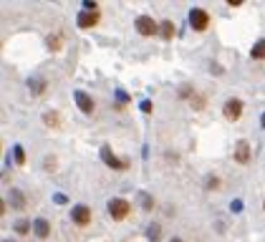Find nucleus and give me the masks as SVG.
<instances>
[{"mask_svg": "<svg viewBox=\"0 0 265 242\" xmlns=\"http://www.w3.org/2000/svg\"><path fill=\"white\" fill-rule=\"evenodd\" d=\"M263 209H265V205H263Z\"/></svg>", "mask_w": 265, "mask_h": 242, "instance_id": "obj_24", "label": "nucleus"}, {"mask_svg": "<svg viewBox=\"0 0 265 242\" xmlns=\"http://www.w3.org/2000/svg\"><path fill=\"white\" fill-rule=\"evenodd\" d=\"M96 23H99V13L83 10V13L78 15V26H81V28H91V26H96Z\"/></svg>", "mask_w": 265, "mask_h": 242, "instance_id": "obj_9", "label": "nucleus"}, {"mask_svg": "<svg viewBox=\"0 0 265 242\" xmlns=\"http://www.w3.org/2000/svg\"><path fill=\"white\" fill-rule=\"evenodd\" d=\"M43 121H46V124H48V126H58V121H61V116H58V114H56V111H53V114H51V111H48V114H46V116H43Z\"/></svg>", "mask_w": 265, "mask_h": 242, "instance_id": "obj_15", "label": "nucleus"}, {"mask_svg": "<svg viewBox=\"0 0 265 242\" xmlns=\"http://www.w3.org/2000/svg\"><path fill=\"white\" fill-rule=\"evenodd\" d=\"M33 230H36V235H38L40 240H46V237L51 235V225H48V222H46V219H43V217H40V219H36V222H33Z\"/></svg>", "mask_w": 265, "mask_h": 242, "instance_id": "obj_10", "label": "nucleus"}, {"mask_svg": "<svg viewBox=\"0 0 265 242\" xmlns=\"http://www.w3.org/2000/svg\"><path fill=\"white\" fill-rule=\"evenodd\" d=\"M48 48H53V51H58V48H61V43H58V38H53V35L48 38Z\"/></svg>", "mask_w": 265, "mask_h": 242, "instance_id": "obj_20", "label": "nucleus"}, {"mask_svg": "<svg viewBox=\"0 0 265 242\" xmlns=\"http://www.w3.org/2000/svg\"><path fill=\"white\" fill-rule=\"evenodd\" d=\"M142 207H144V209H151V207H154V202H151L149 194H142Z\"/></svg>", "mask_w": 265, "mask_h": 242, "instance_id": "obj_18", "label": "nucleus"}, {"mask_svg": "<svg viewBox=\"0 0 265 242\" xmlns=\"http://www.w3.org/2000/svg\"><path fill=\"white\" fill-rule=\"evenodd\" d=\"M223 114H225L227 121H237V119L242 116V101H240V99H227Z\"/></svg>", "mask_w": 265, "mask_h": 242, "instance_id": "obj_3", "label": "nucleus"}, {"mask_svg": "<svg viewBox=\"0 0 265 242\" xmlns=\"http://www.w3.org/2000/svg\"><path fill=\"white\" fill-rule=\"evenodd\" d=\"M250 56H253V58H265V40H258V43H255L253 51H250Z\"/></svg>", "mask_w": 265, "mask_h": 242, "instance_id": "obj_12", "label": "nucleus"}, {"mask_svg": "<svg viewBox=\"0 0 265 242\" xmlns=\"http://www.w3.org/2000/svg\"><path fill=\"white\" fill-rule=\"evenodd\" d=\"M240 209H242V202L235 200V202H232V212H240Z\"/></svg>", "mask_w": 265, "mask_h": 242, "instance_id": "obj_22", "label": "nucleus"}, {"mask_svg": "<svg viewBox=\"0 0 265 242\" xmlns=\"http://www.w3.org/2000/svg\"><path fill=\"white\" fill-rule=\"evenodd\" d=\"M142 111H144V114L151 111V104H149V101H142Z\"/></svg>", "mask_w": 265, "mask_h": 242, "instance_id": "obj_21", "label": "nucleus"}, {"mask_svg": "<svg viewBox=\"0 0 265 242\" xmlns=\"http://www.w3.org/2000/svg\"><path fill=\"white\" fill-rule=\"evenodd\" d=\"M147 237H149V240H159V237H162V227H159V225H151V227L147 230Z\"/></svg>", "mask_w": 265, "mask_h": 242, "instance_id": "obj_14", "label": "nucleus"}, {"mask_svg": "<svg viewBox=\"0 0 265 242\" xmlns=\"http://www.w3.org/2000/svg\"><path fill=\"white\" fill-rule=\"evenodd\" d=\"M15 162H18V164L26 162V154H23V149H20V146H15Z\"/></svg>", "mask_w": 265, "mask_h": 242, "instance_id": "obj_19", "label": "nucleus"}, {"mask_svg": "<svg viewBox=\"0 0 265 242\" xmlns=\"http://www.w3.org/2000/svg\"><path fill=\"white\" fill-rule=\"evenodd\" d=\"M137 31L142 35H154V33H157V23H154L149 15H139L137 18Z\"/></svg>", "mask_w": 265, "mask_h": 242, "instance_id": "obj_5", "label": "nucleus"}, {"mask_svg": "<svg viewBox=\"0 0 265 242\" xmlns=\"http://www.w3.org/2000/svg\"><path fill=\"white\" fill-rule=\"evenodd\" d=\"M31 91H33V94H43V91H46V81H43V78L31 81Z\"/></svg>", "mask_w": 265, "mask_h": 242, "instance_id": "obj_13", "label": "nucleus"}, {"mask_svg": "<svg viewBox=\"0 0 265 242\" xmlns=\"http://www.w3.org/2000/svg\"><path fill=\"white\" fill-rule=\"evenodd\" d=\"M15 232H20V235L28 232V222H26V219H18V222H15Z\"/></svg>", "mask_w": 265, "mask_h": 242, "instance_id": "obj_17", "label": "nucleus"}, {"mask_svg": "<svg viewBox=\"0 0 265 242\" xmlns=\"http://www.w3.org/2000/svg\"><path fill=\"white\" fill-rule=\"evenodd\" d=\"M10 202H13L15 209H23V207H26V197H23V192H20V189H13V192H10Z\"/></svg>", "mask_w": 265, "mask_h": 242, "instance_id": "obj_11", "label": "nucleus"}, {"mask_svg": "<svg viewBox=\"0 0 265 242\" xmlns=\"http://www.w3.org/2000/svg\"><path fill=\"white\" fill-rule=\"evenodd\" d=\"M235 162L237 164H248L250 162V144L248 141H237L235 144Z\"/></svg>", "mask_w": 265, "mask_h": 242, "instance_id": "obj_6", "label": "nucleus"}, {"mask_svg": "<svg viewBox=\"0 0 265 242\" xmlns=\"http://www.w3.org/2000/svg\"><path fill=\"white\" fill-rule=\"evenodd\" d=\"M207 23H210V15H207L202 8H192V10H189V26H192L194 31H205Z\"/></svg>", "mask_w": 265, "mask_h": 242, "instance_id": "obj_1", "label": "nucleus"}, {"mask_svg": "<svg viewBox=\"0 0 265 242\" xmlns=\"http://www.w3.org/2000/svg\"><path fill=\"white\" fill-rule=\"evenodd\" d=\"M162 35L164 38H172L174 35V26L169 23V20H164V23H162Z\"/></svg>", "mask_w": 265, "mask_h": 242, "instance_id": "obj_16", "label": "nucleus"}, {"mask_svg": "<svg viewBox=\"0 0 265 242\" xmlns=\"http://www.w3.org/2000/svg\"><path fill=\"white\" fill-rule=\"evenodd\" d=\"M172 242H182V240H180V237H174V240H172Z\"/></svg>", "mask_w": 265, "mask_h": 242, "instance_id": "obj_23", "label": "nucleus"}, {"mask_svg": "<svg viewBox=\"0 0 265 242\" xmlns=\"http://www.w3.org/2000/svg\"><path fill=\"white\" fill-rule=\"evenodd\" d=\"M71 219H74V225H88L91 222V209H88V205H76L71 209Z\"/></svg>", "mask_w": 265, "mask_h": 242, "instance_id": "obj_4", "label": "nucleus"}, {"mask_svg": "<svg viewBox=\"0 0 265 242\" xmlns=\"http://www.w3.org/2000/svg\"><path fill=\"white\" fill-rule=\"evenodd\" d=\"M129 209H131V205L126 200H121V197H116V200L109 202V214H112L114 219H124L129 214Z\"/></svg>", "mask_w": 265, "mask_h": 242, "instance_id": "obj_2", "label": "nucleus"}, {"mask_svg": "<svg viewBox=\"0 0 265 242\" xmlns=\"http://www.w3.org/2000/svg\"><path fill=\"white\" fill-rule=\"evenodd\" d=\"M101 157H104V162H106L109 167H112V169H126V162H124V159H119V157H114L109 146H104V149H101Z\"/></svg>", "mask_w": 265, "mask_h": 242, "instance_id": "obj_7", "label": "nucleus"}, {"mask_svg": "<svg viewBox=\"0 0 265 242\" xmlns=\"http://www.w3.org/2000/svg\"><path fill=\"white\" fill-rule=\"evenodd\" d=\"M74 99L78 101V106H81V111H83V114H91V111H94V101H91V96H88V94H83V91H74Z\"/></svg>", "mask_w": 265, "mask_h": 242, "instance_id": "obj_8", "label": "nucleus"}]
</instances>
